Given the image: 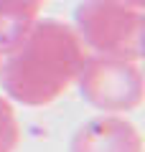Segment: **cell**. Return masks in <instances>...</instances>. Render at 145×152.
Wrapping results in <instances>:
<instances>
[{
	"label": "cell",
	"instance_id": "ba28073f",
	"mask_svg": "<svg viewBox=\"0 0 145 152\" xmlns=\"http://www.w3.org/2000/svg\"><path fill=\"white\" fill-rule=\"evenodd\" d=\"M0 152H13V150H10L8 145H3V142H0Z\"/></svg>",
	"mask_w": 145,
	"mask_h": 152
},
{
	"label": "cell",
	"instance_id": "277c9868",
	"mask_svg": "<svg viewBox=\"0 0 145 152\" xmlns=\"http://www.w3.org/2000/svg\"><path fill=\"white\" fill-rule=\"evenodd\" d=\"M69 152H143V134L127 117L99 114L74 132Z\"/></svg>",
	"mask_w": 145,
	"mask_h": 152
},
{
	"label": "cell",
	"instance_id": "3957f363",
	"mask_svg": "<svg viewBox=\"0 0 145 152\" xmlns=\"http://www.w3.org/2000/svg\"><path fill=\"white\" fill-rule=\"evenodd\" d=\"M79 91L87 102L99 112L120 114V112H135L143 104V71L138 61L130 58H115V56H89L76 76Z\"/></svg>",
	"mask_w": 145,
	"mask_h": 152
},
{
	"label": "cell",
	"instance_id": "8992f818",
	"mask_svg": "<svg viewBox=\"0 0 145 152\" xmlns=\"http://www.w3.org/2000/svg\"><path fill=\"white\" fill-rule=\"evenodd\" d=\"M18 140H21V127H18L16 112L5 96H0V142L8 145L10 150H16Z\"/></svg>",
	"mask_w": 145,
	"mask_h": 152
},
{
	"label": "cell",
	"instance_id": "5b68a950",
	"mask_svg": "<svg viewBox=\"0 0 145 152\" xmlns=\"http://www.w3.org/2000/svg\"><path fill=\"white\" fill-rule=\"evenodd\" d=\"M46 0H0V58L31 31Z\"/></svg>",
	"mask_w": 145,
	"mask_h": 152
},
{
	"label": "cell",
	"instance_id": "6da1fadb",
	"mask_svg": "<svg viewBox=\"0 0 145 152\" xmlns=\"http://www.w3.org/2000/svg\"><path fill=\"white\" fill-rule=\"evenodd\" d=\"M87 48L74 28L59 20H36L0 58L3 91L18 104L46 107L76 81Z\"/></svg>",
	"mask_w": 145,
	"mask_h": 152
},
{
	"label": "cell",
	"instance_id": "52a82bcc",
	"mask_svg": "<svg viewBox=\"0 0 145 152\" xmlns=\"http://www.w3.org/2000/svg\"><path fill=\"white\" fill-rule=\"evenodd\" d=\"M125 3H127V5H132V8H140V10H143V0H125Z\"/></svg>",
	"mask_w": 145,
	"mask_h": 152
},
{
	"label": "cell",
	"instance_id": "7a4b0ae2",
	"mask_svg": "<svg viewBox=\"0 0 145 152\" xmlns=\"http://www.w3.org/2000/svg\"><path fill=\"white\" fill-rule=\"evenodd\" d=\"M76 36L99 56L140 61L143 56V10L125 0H81L74 13Z\"/></svg>",
	"mask_w": 145,
	"mask_h": 152
}]
</instances>
